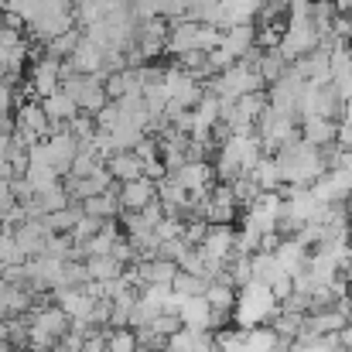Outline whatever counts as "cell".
<instances>
[{"mask_svg":"<svg viewBox=\"0 0 352 352\" xmlns=\"http://www.w3.org/2000/svg\"><path fill=\"white\" fill-rule=\"evenodd\" d=\"M311 192H315V199L318 202H325V206H346L352 195V175L349 168H329L322 178H315L311 182Z\"/></svg>","mask_w":352,"mask_h":352,"instance_id":"cell-12","label":"cell"},{"mask_svg":"<svg viewBox=\"0 0 352 352\" xmlns=\"http://www.w3.org/2000/svg\"><path fill=\"white\" fill-rule=\"evenodd\" d=\"M280 311V301L274 294L270 284L263 280H250L236 291V308H233V318L239 329H256V325H267L274 322Z\"/></svg>","mask_w":352,"mask_h":352,"instance_id":"cell-3","label":"cell"},{"mask_svg":"<svg viewBox=\"0 0 352 352\" xmlns=\"http://www.w3.org/2000/svg\"><path fill=\"white\" fill-rule=\"evenodd\" d=\"M250 263H253V280H263V284H277L280 277H291V274H284V267H280V260L274 256V250H256L253 256H250Z\"/></svg>","mask_w":352,"mask_h":352,"instance_id":"cell-32","label":"cell"},{"mask_svg":"<svg viewBox=\"0 0 352 352\" xmlns=\"http://www.w3.org/2000/svg\"><path fill=\"white\" fill-rule=\"evenodd\" d=\"M301 137L315 147H332L339 140V120L329 117H305L301 120Z\"/></svg>","mask_w":352,"mask_h":352,"instance_id":"cell-26","label":"cell"},{"mask_svg":"<svg viewBox=\"0 0 352 352\" xmlns=\"http://www.w3.org/2000/svg\"><path fill=\"white\" fill-rule=\"evenodd\" d=\"M31 322H34L38 329H45L48 336H55L58 342H62V336L72 329V318H69V315H65V311H62L55 301H52V305H41V308H34V311H31Z\"/></svg>","mask_w":352,"mask_h":352,"instance_id":"cell-28","label":"cell"},{"mask_svg":"<svg viewBox=\"0 0 352 352\" xmlns=\"http://www.w3.org/2000/svg\"><path fill=\"white\" fill-rule=\"evenodd\" d=\"M256 133H260V140H263V151H267V154H277L284 144H291V140L301 137V120L291 117V113H280V110H274V107H267L260 123H256Z\"/></svg>","mask_w":352,"mask_h":352,"instance_id":"cell-7","label":"cell"},{"mask_svg":"<svg viewBox=\"0 0 352 352\" xmlns=\"http://www.w3.org/2000/svg\"><path fill=\"white\" fill-rule=\"evenodd\" d=\"M55 130H58V123L48 120L45 107H41V100H38V103H31V100L17 103V113H14V133H17L24 144L45 140V137H52Z\"/></svg>","mask_w":352,"mask_h":352,"instance_id":"cell-8","label":"cell"},{"mask_svg":"<svg viewBox=\"0 0 352 352\" xmlns=\"http://www.w3.org/2000/svg\"><path fill=\"white\" fill-rule=\"evenodd\" d=\"M206 342H212V336L209 332H195V329H178L171 339H168V346L164 352H199Z\"/></svg>","mask_w":352,"mask_h":352,"instance_id":"cell-36","label":"cell"},{"mask_svg":"<svg viewBox=\"0 0 352 352\" xmlns=\"http://www.w3.org/2000/svg\"><path fill=\"white\" fill-rule=\"evenodd\" d=\"M277 336L284 339H301L305 336V315L301 311H277V318L270 322Z\"/></svg>","mask_w":352,"mask_h":352,"instance_id":"cell-39","label":"cell"},{"mask_svg":"<svg viewBox=\"0 0 352 352\" xmlns=\"http://www.w3.org/2000/svg\"><path fill=\"white\" fill-rule=\"evenodd\" d=\"M188 195H206L219 178H216V164H209L206 157H199V161H185L182 168H175V171H168Z\"/></svg>","mask_w":352,"mask_h":352,"instance_id":"cell-13","label":"cell"},{"mask_svg":"<svg viewBox=\"0 0 352 352\" xmlns=\"http://www.w3.org/2000/svg\"><path fill=\"white\" fill-rule=\"evenodd\" d=\"M52 301L72 318V322H89L93 308H96V298L86 291V287H52Z\"/></svg>","mask_w":352,"mask_h":352,"instance_id":"cell-15","label":"cell"},{"mask_svg":"<svg viewBox=\"0 0 352 352\" xmlns=\"http://www.w3.org/2000/svg\"><path fill=\"white\" fill-rule=\"evenodd\" d=\"M236 209H239V202H236L230 182L212 185V188L206 192V223H233Z\"/></svg>","mask_w":352,"mask_h":352,"instance_id":"cell-16","label":"cell"},{"mask_svg":"<svg viewBox=\"0 0 352 352\" xmlns=\"http://www.w3.org/2000/svg\"><path fill=\"white\" fill-rule=\"evenodd\" d=\"M103 226H107V219H96V216L82 212V216H79V223L72 226V233H69V236H72L76 243H89V239H93V236L100 233Z\"/></svg>","mask_w":352,"mask_h":352,"instance_id":"cell-42","label":"cell"},{"mask_svg":"<svg viewBox=\"0 0 352 352\" xmlns=\"http://www.w3.org/2000/svg\"><path fill=\"white\" fill-rule=\"evenodd\" d=\"M62 82H65V65H62L58 58H52V55H41V58L31 65V72H28L24 93L34 96V100H45V96L58 93Z\"/></svg>","mask_w":352,"mask_h":352,"instance_id":"cell-9","label":"cell"},{"mask_svg":"<svg viewBox=\"0 0 352 352\" xmlns=\"http://www.w3.org/2000/svg\"><path fill=\"white\" fill-rule=\"evenodd\" d=\"M223 48L233 55L236 62H243L250 52H256V24H233V28H223Z\"/></svg>","mask_w":352,"mask_h":352,"instance_id":"cell-23","label":"cell"},{"mask_svg":"<svg viewBox=\"0 0 352 352\" xmlns=\"http://www.w3.org/2000/svg\"><path fill=\"white\" fill-rule=\"evenodd\" d=\"M3 17H7V10H0V28H3Z\"/></svg>","mask_w":352,"mask_h":352,"instance_id":"cell-46","label":"cell"},{"mask_svg":"<svg viewBox=\"0 0 352 352\" xmlns=\"http://www.w3.org/2000/svg\"><path fill=\"white\" fill-rule=\"evenodd\" d=\"M230 65H236V58L226 52V48H223V45L209 52V72H212V76H216V72H226Z\"/></svg>","mask_w":352,"mask_h":352,"instance_id":"cell-43","label":"cell"},{"mask_svg":"<svg viewBox=\"0 0 352 352\" xmlns=\"http://www.w3.org/2000/svg\"><path fill=\"white\" fill-rule=\"evenodd\" d=\"M120 209H123V206H120L113 188H110V192H100V195H89V199L82 202V212H89V216H96V219H117Z\"/></svg>","mask_w":352,"mask_h":352,"instance_id":"cell-34","label":"cell"},{"mask_svg":"<svg viewBox=\"0 0 352 352\" xmlns=\"http://www.w3.org/2000/svg\"><path fill=\"white\" fill-rule=\"evenodd\" d=\"M199 250L206 253V260H212V263H230L236 253V230L233 223H209V230L202 236V243H199Z\"/></svg>","mask_w":352,"mask_h":352,"instance_id":"cell-14","label":"cell"},{"mask_svg":"<svg viewBox=\"0 0 352 352\" xmlns=\"http://www.w3.org/2000/svg\"><path fill=\"white\" fill-rule=\"evenodd\" d=\"M267 107H270V100H267V93L260 89V93L239 96L236 103H230L226 113H223V120L230 123L233 133H256V123H260V117H263Z\"/></svg>","mask_w":352,"mask_h":352,"instance_id":"cell-10","label":"cell"},{"mask_svg":"<svg viewBox=\"0 0 352 352\" xmlns=\"http://www.w3.org/2000/svg\"><path fill=\"white\" fill-rule=\"evenodd\" d=\"M86 270H89V280H113L126 270V263H120L113 253H103V256H86Z\"/></svg>","mask_w":352,"mask_h":352,"instance_id":"cell-35","label":"cell"},{"mask_svg":"<svg viewBox=\"0 0 352 352\" xmlns=\"http://www.w3.org/2000/svg\"><path fill=\"white\" fill-rule=\"evenodd\" d=\"M41 107H45V113L52 123H58V126H65V123H72V120L79 117L82 110H79V103L65 93V89H58V93H52V96H45L41 100Z\"/></svg>","mask_w":352,"mask_h":352,"instance_id":"cell-29","label":"cell"},{"mask_svg":"<svg viewBox=\"0 0 352 352\" xmlns=\"http://www.w3.org/2000/svg\"><path fill=\"white\" fill-rule=\"evenodd\" d=\"M322 41H325V34H322V28H318L311 17H287V28H284L277 48H280L291 62H298V58L318 52Z\"/></svg>","mask_w":352,"mask_h":352,"instance_id":"cell-5","label":"cell"},{"mask_svg":"<svg viewBox=\"0 0 352 352\" xmlns=\"http://www.w3.org/2000/svg\"><path fill=\"white\" fill-rule=\"evenodd\" d=\"M117 199L123 206V212H137V209H144V206H151L157 199V182L147 178V175L133 178V182H123L117 188Z\"/></svg>","mask_w":352,"mask_h":352,"instance_id":"cell-19","label":"cell"},{"mask_svg":"<svg viewBox=\"0 0 352 352\" xmlns=\"http://www.w3.org/2000/svg\"><path fill=\"white\" fill-rule=\"evenodd\" d=\"M110 175L117 178L120 185L123 182H133V178H144V157L137 151H117L110 161H107Z\"/></svg>","mask_w":352,"mask_h":352,"instance_id":"cell-30","label":"cell"},{"mask_svg":"<svg viewBox=\"0 0 352 352\" xmlns=\"http://www.w3.org/2000/svg\"><path fill=\"white\" fill-rule=\"evenodd\" d=\"M62 89L79 103V110L82 113H100L107 103H110V93H107V82H103V76H86V72H72L69 65H65V82H62Z\"/></svg>","mask_w":352,"mask_h":352,"instance_id":"cell-6","label":"cell"},{"mask_svg":"<svg viewBox=\"0 0 352 352\" xmlns=\"http://www.w3.org/2000/svg\"><path fill=\"white\" fill-rule=\"evenodd\" d=\"M107 352H137V332L130 325H120L107 332Z\"/></svg>","mask_w":352,"mask_h":352,"instance_id":"cell-40","label":"cell"},{"mask_svg":"<svg viewBox=\"0 0 352 352\" xmlns=\"http://www.w3.org/2000/svg\"><path fill=\"white\" fill-rule=\"evenodd\" d=\"M161 82H164V89H168L171 103H178V107H185V110H192V107H195V103L206 96V86H202V79H195V76H192V72H185L182 65H175V69H164Z\"/></svg>","mask_w":352,"mask_h":352,"instance_id":"cell-11","label":"cell"},{"mask_svg":"<svg viewBox=\"0 0 352 352\" xmlns=\"http://www.w3.org/2000/svg\"><path fill=\"white\" fill-rule=\"evenodd\" d=\"M171 291L182 294V298H195V294H206V291H209V280L178 267V274H175V280H171Z\"/></svg>","mask_w":352,"mask_h":352,"instance_id":"cell-37","label":"cell"},{"mask_svg":"<svg viewBox=\"0 0 352 352\" xmlns=\"http://www.w3.org/2000/svg\"><path fill=\"white\" fill-rule=\"evenodd\" d=\"M24 178L31 182V188H34V195H38V192H45V188H55L62 175H58V168H52V164H28Z\"/></svg>","mask_w":352,"mask_h":352,"instance_id":"cell-38","label":"cell"},{"mask_svg":"<svg viewBox=\"0 0 352 352\" xmlns=\"http://www.w3.org/2000/svg\"><path fill=\"white\" fill-rule=\"evenodd\" d=\"M250 175L256 178V185H260L263 192H280V188H284V171H280L277 154H263V157L253 164Z\"/></svg>","mask_w":352,"mask_h":352,"instance_id":"cell-31","label":"cell"},{"mask_svg":"<svg viewBox=\"0 0 352 352\" xmlns=\"http://www.w3.org/2000/svg\"><path fill=\"white\" fill-rule=\"evenodd\" d=\"M267 0H219V28L233 24H256Z\"/></svg>","mask_w":352,"mask_h":352,"instance_id":"cell-22","label":"cell"},{"mask_svg":"<svg viewBox=\"0 0 352 352\" xmlns=\"http://www.w3.org/2000/svg\"><path fill=\"white\" fill-rule=\"evenodd\" d=\"M79 41H82V28L76 24V28H69V31H62V34H55L52 41H45V55H52V58H72V52L79 48Z\"/></svg>","mask_w":352,"mask_h":352,"instance_id":"cell-33","label":"cell"},{"mask_svg":"<svg viewBox=\"0 0 352 352\" xmlns=\"http://www.w3.org/2000/svg\"><path fill=\"white\" fill-rule=\"evenodd\" d=\"M263 86H267L263 76H260L256 65H250V62H236V65H230L226 72H216L212 79H206V93H216L226 107L236 103L239 96L260 93Z\"/></svg>","mask_w":352,"mask_h":352,"instance_id":"cell-4","label":"cell"},{"mask_svg":"<svg viewBox=\"0 0 352 352\" xmlns=\"http://www.w3.org/2000/svg\"><path fill=\"white\" fill-rule=\"evenodd\" d=\"M339 339H342V346H346V349H352V318L346 322V329L339 332Z\"/></svg>","mask_w":352,"mask_h":352,"instance_id":"cell-45","label":"cell"},{"mask_svg":"<svg viewBox=\"0 0 352 352\" xmlns=\"http://www.w3.org/2000/svg\"><path fill=\"white\" fill-rule=\"evenodd\" d=\"M263 140L260 133H233L226 144L216 147V178L219 182H236L239 175H250L253 164L263 157Z\"/></svg>","mask_w":352,"mask_h":352,"instance_id":"cell-2","label":"cell"},{"mask_svg":"<svg viewBox=\"0 0 352 352\" xmlns=\"http://www.w3.org/2000/svg\"><path fill=\"white\" fill-rule=\"evenodd\" d=\"M82 151V140L69 130V126H58L52 137H48V154H52V164L58 168V175H69L76 154Z\"/></svg>","mask_w":352,"mask_h":352,"instance_id":"cell-17","label":"cell"},{"mask_svg":"<svg viewBox=\"0 0 352 352\" xmlns=\"http://www.w3.org/2000/svg\"><path fill=\"white\" fill-rule=\"evenodd\" d=\"M14 103H17V93H14V86L0 79V113H10V110H14Z\"/></svg>","mask_w":352,"mask_h":352,"instance_id":"cell-44","label":"cell"},{"mask_svg":"<svg viewBox=\"0 0 352 352\" xmlns=\"http://www.w3.org/2000/svg\"><path fill=\"white\" fill-rule=\"evenodd\" d=\"M178 315H182V325H185V329H195V332H212V329H216V311H212V305H209L206 294L182 298Z\"/></svg>","mask_w":352,"mask_h":352,"instance_id":"cell-18","label":"cell"},{"mask_svg":"<svg viewBox=\"0 0 352 352\" xmlns=\"http://www.w3.org/2000/svg\"><path fill=\"white\" fill-rule=\"evenodd\" d=\"M65 65L72 69V72H86V76H103V69H107V52L93 41V38H86L82 34V41H79V48L72 52V58H65Z\"/></svg>","mask_w":352,"mask_h":352,"instance_id":"cell-20","label":"cell"},{"mask_svg":"<svg viewBox=\"0 0 352 352\" xmlns=\"http://www.w3.org/2000/svg\"><path fill=\"white\" fill-rule=\"evenodd\" d=\"M137 274H140V284H171L175 274H178V263L168 260V256H147V260H137L133 263Z\"/></svg>","mask_w":352,"mask_h":352,"instance_id":"cell-25","label":"cell"},{"mask_svg":"<svg viewBox=\"0 0 352 352\" xmlns=\"http://www.w3.org/2000/svg\"><path fill=\"white\" fill-rule=\"evenodd\" d=\"M274 256L280 260V267H284V274H305L308 270V260H311V250L298 239V236H280V243H277V250H274Z\"/></svg>","mask_w":352,"mask_h":352,"instance_id":"cell-21","label":"cell"},{"mask_svg":"<svg viewBox=\"0 0 352 352\" xmlns=\"http://www.w3.org/2000/svg\"><path fill=\"white\" fill-rule=\"evenodd\" d=\"M14 236H17L21 250H24V253H28V260H31V256L45 253V246H48V236H52V230L45 226V219H24L21 226H14Z\"/></svg>","mask_w":352,"mask_h":352,"instance_id":"cell-24","label":"cell"},{"mask_svg":"<svg viewBox=\"0 0 352 352\" xmlns=\"http://www.w3.org/2000/svg\"><path fill=\"white\" fill-rule=\"evenodd\" d=\"M236 291H239V287L230 284V280H212V284H209L206 298H209V305H212V311H216V329H219L226 318H233Z\"/></svg>","mask_w":352,"mask_h":352,"instance_id":"cell-27","label":"cell"},{"mask_svg":"<svg viewBox=\"0 0 352 352\" xmlns=\"http://www.w3.org/2000/svg\"><path fill=\"white\" fill-rule=\"evenodd\" d=\"M230 185H233V195H236V202H239V209L253 206V202H256V195L263 192V188L256 185V178H253V175H239V178L230 182Z\"/></svg>","mask_w":352,"mask_h":352,"instance_id":"cell-41","label":"cell"},{"mask_svg":"<svg viewBox=\"0 0 352 352\" xmlns=\"http://www.w3.org/2000/svg\"><path fill=\"white\" fill-rule=\"evenodd\" d=\"M277 161H280V171H284V185H311L315 178H322L329 171L325 147H315L305 137L284 144L277 151Z\"/></svg>","mask_w":352,"mask_h":352,"instance_id":"cell-1","label":"cell"}]
</instances>
